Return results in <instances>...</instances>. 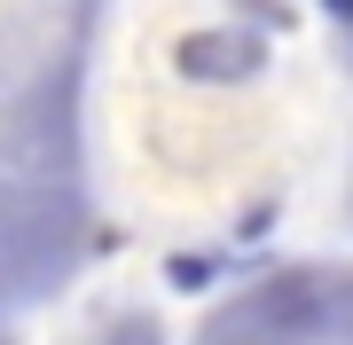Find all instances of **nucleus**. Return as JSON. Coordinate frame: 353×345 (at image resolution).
I'll list each match as a JSON object with an SVG mask.
<instances>
[{"instance_id": "obj_1", "label": "nucleus", "mask_w": 353, "mask_h": 345, "mask_svg": "<svg viewBox=\"0 0 353 345\" xmlns=\"http://www.w3.org/2000/svg\"><path fill=\"white\" fill-rule=\"evenodd\" d=\"M345 16H353V8H345Z\"/></svg>"}]
</instances>
